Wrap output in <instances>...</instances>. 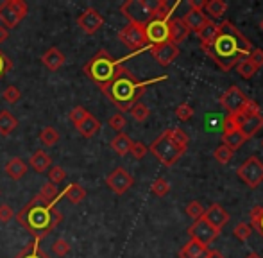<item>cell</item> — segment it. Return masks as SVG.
<instances>
[{"label":"cell","mask_w":263,"mask_h":258,"mask_svg":"<svg viewBox=\"0 0 263 258\" xmlns=\"http://www.w3.org/2000/svg\"><path fill=\"white\" fill-rule=\"evenodd\" d=\"M202 49L224 72H229L233 66L249 58V54L253 52V45L249 40L228 20L218 24V32L215 40L211 42V45L202 47Z\"/></svg>","instance_id":"6da1fadb"},{"label":"cell","mask_w":263,"mask_h":258,"mask_svg":"<svg viewBox=\"0 0 263 258\" xmlns=\"http://www.w3.org/2000/svg\"><path fill=\"white\" fill-rule=\"evenodd\" d=\"M55 205V201H45L40 195H34L14 217L32 235V238L42 241L52 233L63 220V213Z\"/></svg>","instance_id":"7a4b0ae2"},{"label":"cell","mask_w":263,"mask_h":258,"mask_svg":"<svg viewBox=\"0 0 263 258\" xmlns=\"http://www.w3.org/2000/svg\"><path fill=\"white\" fill-rule=\"evenodd\" d=\"M166 79V76L156 77V79L149 81H140L138 77H135L124 65H120L118 72L115 73V77L104 86H101V91L117 106L120 112H129L136 102H140V97L143 95V91L147 90V86L158 83V81Z\"/></svg>","instance_id":"3957f363"},{"label":"cell","mask_w":263,"mask_h":258,"mask_svg":"<svg viewBox=\"0 0 263 258\" xmlns=\"http://www.w3.org/2000/svg\"><path fill=\"white\" fill-rule=\"evenodd\" d=\"M124 60H127V56L122 60H115L106 49H101L86 65H84V73L90 77L93 83L99 84V88L104 86L115 77V73L118 72L120 65H124Z\"/></svg>","instance_id":"277c9868"},{"label":"cell","mask_w":263,"mask_h":258,"mask_svg":"<svg viewBox=\"0 0 263 258\" xmlns=\"http://www.w3.org/2000/svg\"><path fill=\"white\" fill-rule=\"evenodd\" d=\"M186 149L188 147L179 145L176 140H172V136H170L166 131H163L149 147L151 153H153L154 156H156L158 160L165 165V167H172V165H176L177 161H179V158L186 153Z\"/></svg>","instance_id":"5b68a950"},{"label":"cell","mask_w":263,"mask_h":258,"mask_svg":"<svg viewBox=\"0 0 263 258\" xmlns=\"http://www.w3.org/2000/svg\"><path fill=\"white\" fill-rule=\"evenodd\" d=\"M154 6L147 0H127L120 6V13L129 20V24L143 25L145 27L151 20H154Z\"/></svg>","instance_id":"8992f818"},{"label":"cell","mask_w":263,"mask_h":258,"mask_svg":"<svg viewBox=\"0 0 263 258\" xmlns=\"http://www.w3.org/2000/svg\"><path fill=\"white\" fill-rule=\"evenodd\" d=\"M118 40L131 50L133 54L142 52V50L149 49L147 45V38H145V27L143 25H136V24H127L124 29L118 31Z\"/></svg>","instance_id":"52a82bcc"},{"label":"cell","mask_w":263,"mask_h":258,"mask_svg":"<svg viewBox=\"0 0 263 258\" xmlns=\"http://www.w3.org/2000/svg\"><path fill=\"white\" fill-rule=\"evenodd\" d=\"M236 174H238V178L242 179L249 189H256L263 181V163L260 161V158L251 156L240 165Z\"/></svg>","instance_id":"ba28073f"},{"label":"cell","mask_w":263,"mask_h":258,"mask_svg":"<svg viewBox=\"0 0 263 258\" xmlns=\"http://www.w3.org/2000/svg\"><path fill=\"white\" fill-rule=\"evenodd\" d=\"M106 185L111 189V192H115L117 195H124L135 185V178L125 171L124 167H117L115 171H111L106 178Z\"/></svg>","instance_id":"9c48e42d"},{"label":"cell","mask_w":263,"mask_h":258,"mask_svg":"<svg viewBox=\"0 0 263 258\" xmlns=\"http://www.w3.org/2000/svg\"><path fill=\"white\" fill-rule=\"evenodd\" d=\"M188 233H190V237L194 238V241L201 242L202 246H206V248H208V244H211V242L218 237V233H220V231L215 230V228L211 226L204 217H201L199 220H194V224L188 228Z\"/></svg>","instance_id":"30bf717a"},{"label":"cell","mask_w":263,"mask_h":258,"mask_svg":"<svg viewBox=\"0 0 263 258\" xmlns=\"http://www.w3.org/2000/svg\"><path fill=\"white\" fill-rule=\"evenodd\" d=\"M77 25L83 29V32H86L88 36H93L95 32H99V29H102L104 25V16L99 13L95 7H88L83 13L77 16Z\"/></svg>","instance_id":"8fae6325"},{"label":"cell","mask_w":263,"mask_h":258,"mask_svg":"<svg viewBox=\"0 0 263 258\" xmlns=\"http://www.w3.org/2000/svg\"><path fill=\"white\" fill-rule=\"evenodd\" d=\"M145 38H147V45L149 47L161 45V43L170 42L168 22L151 20L149 24L145 25Z\"/></svg>","instance_id":"7c38bea8"},{"label":"cell","mask_w":263,"mask_h":258,"mask_svg":"<svg viewBox=\"0 0 263 258\" xmlns=\"http://www.w3.org/2000/svg\"><path fill=\"white\" fill-rule=\"evenodd\" d=\"M247 102V97L243 95V91L238 86H231L229 90L224 91V95L220 97V104L228 109L229 115H236L240 113V109L243 108V104Z\"/></svg>","instance_id":"4fadbf2b"},{"label":"cell","mask_w":263,"mask_h":258,"mask_svg":"<svg viewBox=\"0 0 263 258\" xmlns=\"http://www.w3.org/2000/svg\"><path fill=\"white\" fill-rule=\"evenodd\" d=\"M236 126H238V131L246 136L247 140L253 138L258 131L263 127V117L260 115H243V113H236Z\"/></svg>","instance_id":"5bb4252c"},{"label":"cell","mask_w":263,"mask_h":258,"mask_svg":"<svg viewBox=\"0 0 263 258\" xmlns=\"http://www.w3.org/2000/svg\"><path fill=\"white\" fill-rule=\"evenodd\" d=\"M151 54L154 56V60L158 61L161 66H168L170 63L176 61V58L179 56V47L174 45L172 42L161 43V45H154L149 47Z\"/></svg>","instance_id":"9a60e30c"},{"label":"cell","mask_w":263,"mask_h":258,"mask_svg":"<svg viewBox=\"0 0 263 258\" xmlns=\"http://www.w3.org/2000/svg\"><path fill=\"white\" fill-rule=\"evenodd\" d=\"M204 219L208 220V223L215 228V230L220 231L222 228H224L226 224L229 223V213L226 212V210L222 208L220 205H211L210 208L204 212Z\"/></svg>","instance_id":"2e32d148"},{"label":"cell","mask_w":263,"mask_h":258,"mask_svg":"<svg viewBox=\"0 0 263 258\" xmlns=\"http://www.w3.org/2000/svg\"><path fill=\"white\" fill-rule=\"evenodd\" d=\"M168 34H170V42H172L174 45H177V43H183L184 40L188 38L190 29L186 27V24H184L181 18H170L168 20Z\"/></svg>","instance_id":"e0dca14e"},{"label":"cell","mask_w":263,"mask_h":258,"mask_svg":"<svg viewBox=\"0 0 263 258\" xmlns=\"http://www.w3.org/2000/svg\"><path fill=\"white\" fill-rule=\"evenodd\" d=\"M42 63L45 65L50 72H58V70L66 63V56L58 49V47H50V49L42 56Z\"/></svg>","instance_id":"ac0fdd59"},{"label":"cell","mask_w":263,"mask_h":258,"mask_svg":"<svg viewBox=\"0 0 263 258\" xmlns=\"http://www.w3.org/2000/svg\"><path fill=\"white\" fill-rule=\"evenodd\" d=\"M181 20L186 24V27L190 29V32L192 31H195V32H199L202 27H204L206 24L210 22V18L204 14V11H194V9H190L186 14H184Z\"/></svg>","instance_id":"d6986e66"},{"label":"cell","mask_w":263,"mask_h":258,"mask_svg":"<svg viewBox=\"0 0 263 258\" xmlns=\"http://www.w3.org/2000/svg\"><path fill=\"white\" fill-rule=\"evenodd\" d=\"M210 249L206 246H202L201 242L192 238L188 244L183 246V249L179 251V258H208Z\"/></svg>","instance_id":"ffe728a7"},{"label":"cell","mask_w":263,"mask_h":258,"mask_svg":"<svg viewBox=\"0 0 263 258\" xmlns=\"http://www.w3.org/2000/svg\"><path fill=\"white\" fill-rule=\"evenodd\" d=\"M27 163H25L22 158H11L9 161L6 163V174L9 176L11 179H14V181H18V179H22L25 174H27Z\"/></svg>","instance_id":"44dd1931"},{"label":"cell","mask_w":263,"mask_h":258,"mask_svg":"<svg viewBox=\"0 0 263 258\" xmlns=\"http://www.w3.org/2000/svg\"><path fill=\"white\" fill-rule=\"evenodd\" d=\"M246 142H247V138L238 129H229V131H224V135H222V143H224L226 147H229L233 153L238 151Z\"/></svg>","instance_id":"7402d4cb"},{"label":"cell","mask_w":263,"mask_h":258,"mask_svg":"<svg viewBox=\"0 0 263 258\" xmlns=\"http://www.w3.org/2000/svg\"><path fill=\"white\" fill-rule=\"evenodd\" d=\"M31 167L34 169L36 172H45L49 171L50 167H52V156H50L49 153H45L43 149L36 151L34 154L31 156Z\"/></svg>","instance_id":"603a6c76"},{"label":"cell","mask_w":263,"mask_h":258,"mask_svg":"<svg viewBox=\"0 0 263 258\" xmlns=\"http://www.w3.org/2000/svg\"><path fill=\"white\" fill-rule=\"evenodd\" d=\"M181 4L176 2V4H168L166 0H159L156 2V6H154V20H161V22H168L170 18H172L174 11L179 7Z\"/></svg>","instance_id":"cb8c5ba5"},{"label":"cell","mask_w":263,"mask_h":258,"mask_svg":"<svg viewBox=\"0 0 263 258\" xmlns=\"http://www.w3.org/2000/svg\"><path fill=\"white\" fill-rule=\"evenodd\" d=\"M0 22H2V25L7 29V31H9V29H14L22 22L20 18H18V14L11 9V6L7 4V0L0 4Z\"/></svg>","instance_id":"d4e9b609"},{"label":"cell","mask_w":263,"mask_h":258,"mask_svg":"<svg viewBox=\"0 0 263 258\" xmlns=\"http://www.w3.org/2000/svg\"><path fill=\"white\" fill-rule=\"evenodd\" d=\"M76 127H77V131L81 133V136H84V138H91V136H95L99 133V129H101V122H99L91 113H88L86 119H84L83 122Z\"/></svg>","instance_id":"484cf974"},{"label":"cell","mask_w":263,"mask_h":258,"mask_svg":"<svg viewBox=\"0 0 263 258\" xmlns=\"http://www.w3.org/2000/svg\"><path fill=\"white\" fill-rule=\"evenodd\" d=\"M61 197H65L66 201L72 202V205H79V202L84 201V197H86V190H84L79 183H70L61 192Z\"/></svg>","instance_id":"4316f807"},{"label":"cell","mask_w":263,"mask_h":258,"mask_svg":"<svg viewBox=\"0 0 263 258\" xmlns=\"http://www.w3.org/2000/svg\"><path fill=\"white\" fill-rule=\"evenodd\" d=\"M131 145H133V140L125 135L124 131L122 133H117L113 140H111V149L118 154V156H125V154L131 151Z\"/></svg>","instance_id":"83f0119b"},{"label":"cell","mask_w":263,"mask_h":258,"mask_svg":"<svg viewBox=\"0 0 263 258\" xmlns=\"http://www.w3.org/2000/svg\"><path fill=\"white\" fill-rule=\"evenodd\" d=\"M16 127H18L16 117L11 112H7V109H2V112H0V135L9 136Z\"/></svg>","instance_id":"f1b7e54d"},{"label":"cell","mask_w":263,"mask_h":258,"mask_svg":"<svg viewBox=\"0 0 263 258\" xmlns=\"http://www.w3.org/2000/svg\"><path fill=\"white\" fill-rule=\"evenodd\" d=\"M14 258H50L49 253H45L42 248H40V241L32 238L31 244H27L20 253H18Z\"/></svg>","instance_id":"f546056e"},{"label":"cell","mask_w":263,"mask_h":258,"mask_svg":"<svg viewBox=\"0 0 263 258\" xmlns=\"http://www.w3.org/2000/svg\"><path fill=\"white\" fill-rule=\"evenodd\" d=\"M226 11H228V4H226L224 0H210V2H206L204 14L208 18L211 16V18H215V20H218V18L224 16Z\"/></svg>","instance_id":"4dcf8cb0"},{"label":"cell","mask_w":263,"mask_h":258,"mask_svg":"<svg viewBox=\"0 0 263 258\" xmlns=\"http://www.w3.org/2000/svg\"><path fill=\"white\" fill-rule=\"evenodd\" d=\"M218 32V24H215V22H208V24L204 25V27L201 29V31L197 32L199 40L202 42V47H208L211 45V42L215 40V36H217Z\"/></svg>","instance_id":"1f68e13d"},{"label":"cell","mask_w":263,"mask_h":258,"mask_svg":"<svg viewBox=\"0 0 263 258\" xmlns=\"http://www.w3.org/2000/svg\"><path fill=\"white\" fill-rule=\"evenodd\" d=\"M58 140H59V133L52 126H47L45 129L40 131V142L45 147H54L58 143Z\"/></svg>","instance_id":"d6a6232c"},{"label":"cell","mask_w":263,"mask_h":258,"mask_svg":"<svg viewBox=\"0 0 263 258\" xmlns=\"http://www.w3.org/2000/svg\"><path fill=\"white\" fill-rule=\"evenodd\" d=\"M40 197H43L45 201H55L58 202L59 199H61V192L58 190V187L52 185L50 181H47V183H43L42 185V190H40Z\"/></svg>","instance_id":"836d02e7"},{"label":"cell","mask_w":263,"mask_h":258,"mask_svg":"<svg viewBox=\"0 0 263 258\" xmlns=\"http://www.w3.org/2000/svg\"><path fill=\"white\" fill-rule=\"evenodd\" d=\"M249 217H251V228H254L263 237V206H254L251 210Z\"/></svg>","instance_id":"e575fe53"},{"label":"cell","mask_w":263,"mask_h":258,"mask_svg":"<svg viewBox=\"0 0 263 258\" xmlns=\"http://www.w3.org/2000/svg\"><path fill=\"white\" fill-rule=\"evenodd\" d=\"M129 112H131V117L136 120V122H145V120L149 119V115H151V109L147 108L143 102H136V104L133 106Z\"/></svg>","instance_id":"d590c367"},{"label":"cell","mask_w":263,"mask_h":258,"mask_svg":"<svg viewBox=\"0 0 263 258\" xmlns=\"http://www.w3.org/2000/svg\"><path fill=\"white\" fill-rule=\"evenodd\" d=\"M213 158H215V160H217L220 165H226V163H229V161H231L233 151L229 149V147H226L224 143H220V145H218L217 149H215Z\"/></svg>","instance_id":"8d00e7d4"},{"label":"cell","mask_w":263,"mask_h":258,"mask_svg":"<svg viewBox=\"0 0 263 258\" xmlns=\"http://www.w3.org/2000/svg\"><path fill=\"white\" fill-rule=\"evenodd\" d=\"M151 192L154 195H158V197H165V195L170 192V183L163 178L154 179L153 185H151Z\"/></svg>","instance_id":"74e56055"},{"label":"cell","mask_w":263,"mask_h":258,"mask_svg":"<svg viewBox=\"0 0 263 258\" xmlns=\"http://www.w3.org/2000/svg\"><path fill=\"white\" fill-rule=\"evenodd\" d=\"M236 68H238V73L243 77V79H251V77L256 73V66H254L253 63H251L249 58H246V60H242L238 65H236Z\"/></svg>","instance_id":"f35d334b"},{"label":"cell","mask_w":263,"mask_h":258,"mask_svg":"<svg viewBox=\"0 0 263 258\" xmlns=\"http://www.w3.org/2000/svg\"><path fill=\"white\" fill-rule=\"evenodd\" d=\"M49 181L52 183V185L58 187L59 183H63L66 179V172H65V169L63 167H59V165H52V167L49 169Z\"/></svg>","instance_id":"ab89813d"},{"label":"cell","mask_w":263,"mask_h":258,"mask_svg":"<svg viewBox=\"0 0 263 258\" xmlns=\"http://www.w3.org/2000/svg\"><path fill=\"white\" fill-rule=\"evenodd\" d=\"M166 133H168L170 136H172V140H176L179 145H183V147H188V143H190V136L186 135V133L183 131V129H179V127H170V129H166Z\"/></svg>","instance_id":"60d3db41"},{"label":"cell","mask_w":263,"mask_h":258,"mask_svg":"<svg viewBox=\"0 0 263 258\" xmlns=\"http://www.w3.org/2000/svg\"><path fill=\"white\" fill-rule=\"evenodd\" d=\"M204 212L206 210L202 208V205L199 201H192L190 205L186 206V215L194 220H199L201 217H204Z\"/></svg>","instance_id":"b9f144b4"},{"label":"cell","mask_w":263,"mask_h":258,"mask_svg":"<svg viewBox=\"0 0 263 258\" xmlns=\"http://www.w3.org/2000/svg\"><path fill=\"white\" fill-rule=\"evenodd\" d=\"M52 253H54V256H58V258H63V256L68 255L70 253L68 241H65V238H58V241L52 244Z\"/></svg>","instance_id":"7bdbcfd3"},{"label":"cell","mask_w":263,"mask_h":258,"mask_svg":"<svg viewBox=\"0 0 263 258\" xmlns=\"http://www.w3.org/2000/svg\"><path fill=\"white\" fill-rule=\"evenodd\" d=\"M88 113H90V112H86V109H84L83 106H76V108H73L72 112H70L68 119H70V122H72L73 126H79V124L83 122V120L88 117Z\"/></svg>","instance_id":"ee69618b"},{"label":"cell","mask_w":263,"mask_h":258,"mask_svg":"<svg viewBox=\"0 0 263 258\" xmlns=\"http://www.w3.org/2000/svg\"><path fill=\"white\" fill-rule=\"evenodd\" d=\"M251 233H253V228H251V224H247V223L236 224L235 230H233V235H235L238 241H247Z\"/></svg>","instance_id":"f6af8a7d"},{"label":"cell","mask_w":263,"mask_h":258,"mask_svg":"<svg viewBox=\"0 0 263 258\" xmlns=\"http://www.w3.org/2000/svg\"><path fill=\"white\" fill-rule=\"evenodd\" d=\"M176 117L181 120V122H188V120L194 117V109H192L190 104H186V102H183V104H179L176 108Z\"/></svg>","instance_id":"bcb514c9"},{"label":"cell","mask_w":263,"mask_h":258,"mask_svg":"<svg viewBox=\"0 0 263 258\" xmlns=\"http://www.w3.org/2000/svg\"><path fill=\"white\" fill-rule=\"evenodd\" d=\"M2 97H4V101H6V102H9V104H14V102L20 101L22 91L18 90L16 86H13V84H11V86H7L6 90H4Z\"/></svg>","instance_id":"7dc6e473"},{"label":"cell","mask_w":263,"mask_h":258,"mask_svg":"<svg viewBox=\"0 0 263 258\" xmlns=\"http://www.w3.org/2000/svg\"><path fill=\"white\" fill-rule=\"evenodd\" d=\"M7 4H9L11 9L18 14V18H20V20H24V18L27 16L29 9H27V4H25L24 0H7Z\"/></svg>","instance_id":"c3c4849f"},{"label":"cell","mask_w":263,"mask_h":258,"mask_svg":"<svg viewBox=\"0 0 263 258\" xmlns=\"http://www.w3.org/2000/svg\"><path fill=\"white\" fill-rule=\"evenodd\" d=\"M107 124H109V127H111V129H115L117 133H122V129L125 127L127 120H125V117L122 115V113H117V115H111V117H109Z\"/></svg>","instance_id":"681fc988"},{"label":"cell","mask_w":263,"mask_h":258,"mask_svg":"<svg viewBox=\"0 0 263 258\" xmlns=\"http://www.w3.org/2000/svg\"><path fill=\"white\" fill-rule=\"evenodd\" d=\"M129 153H131L133 158H136V160H142V158H145V154L149 153V147H147L143 142H133Z\"/></svg>","instance_id":"f907efd6"},{"label":"cell","mask_w":263,"mask_h":258,"mask_svg":"<svg viewBox=\"0 0 263 258\" xmlns=\"http://www.w3.org/2000/svg\"><path fill=\"white\" fill-rule=\"evenodd\" d=\"M240 113H243V115H260V104H258L256 101L247 99V102L243 104V108L240 109Z\"/></svg>","instance_id":"816d5d0a"},{"label":"cell","mask_w":263,"mask_h":258,"mask_svg":"<svg viewBox=\"0 0 263 258\" xmlns=\"http://www.w3.org/2000/svg\"><path fill=\"white\" fill-rule=\"evenodd\" d=\"M14 215H16V213L13 212V208H11L9 205H0V223L2 224L9 223V220L14 219Z\"/></svg>","instance_id":"f5cc1de1"},{"label":"cell","mask_w":263,"mask_h":258,"mask_svg":"<svg viewBox=\"0 0 263 258\" xmlns=\"http://www.w3.org/2000/svg\"><path fill=\"white\" fill-rule=\"evenodd\" d=\"M11 68H13V61H11L9 58L0 50V79H2V77L6 76Z\"/></svg>","instance_id":"db71d44e"},{"label":"cell","mask_w":263,"mask_h":258,"mask_svg":"<svg viewBox=\"0 0 263 258\" xmlns=\"http://www.w3.org/2000/svg\"><path fill=\"white\" fill-rule=\"evenodd\" d=\"M249 60H251V63L256 66V68H260V66H263V50L254 49L253 52L249 54Z\"/></svg>","instance_id":"11a10c76"},{"label":"cell","mask_w":263,"mask_h":258,"mask_svg":"<svg viewBox=\"0 0 263 258\" xmlns=\"http://www.w3.org/2000/svg\"><path fill=\"white\" fill-rule=\"evenodd\" d=\"M190 9L194 11H202L206 7V0H190Z\"/></svg>","instance_id":"9f6ffc18"},{"label":"cell","mask_w":263,"mask_h":258,"mask_svg":"<svg viewBox=\"0 0 263 258\" xmlns=\"http://www.w3.org/2000/svg\"><path fill=\"white\" fill-rule=\"evenodd\" d=\"M7 38H9V31H7L4 25H0V43H4Z\"/></svg>","instance_id":"6f0895ef"},{"label":"cell","mask_w":263,"mask_h":258,"mask_svg":"<svg viewBox=\"0 0 263 258\" xmlns=\"http://www.w3.org/2000/svg\"><path fill=\"white\" fill-rule=\"evenodd\" d=\"M208 258H224V255H222L220 251H210Z\"/></svg>","instance_id":"680465c9"},{"label":"cell","mask_w":263,"mask_h":258,"mask_svg":"<svg viewBox=\"0 0 263 258\" xmlns=\"http://www.w3.org/2000/svg\"><path fill=\"white\" fill-rule=\"evenodd\" d=\"M246 258H261V256L258 255V253H249V255H247Z\"/></svg>","instance_id":"91938a15"},{"label":"cell","mask_w":263,"mask_h":258,"mask_svg":"<svg viewBox=\"0 0 263 258\" xmlns=\"http://www.w3.org/2000/svg\"><path fill=\"white\" fill-rule=\"evenodd\" d=\"M260 29L263 31V18H261V22H260Z\"/></svg>","instance_id":"94428289"},{"label":"cell","mask_w":263,"mask_h":258,"mask_svg":"<svg viewBox=\"0 0 263 258\" xmlns=\"http://www.w3.org/2000/svg\"><path fill=\"white\" fill-rule=\"evenodd\" d=\"M261 143H263V142H261Z\"/></svg>","instance_id":"6125c7cd"}]
</instances>
